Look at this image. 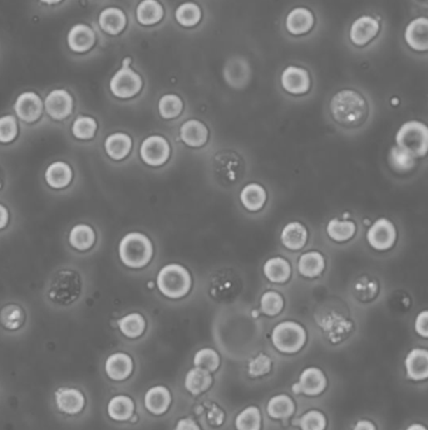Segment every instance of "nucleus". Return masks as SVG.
I'll use <instances>...</instances> for the list:
<instances>
[{
	"mask_svg": "<svg viewBox=\"0 0 428 430\" xmlns=\"http://www.w3.org/2000/svg\"><path fill=\"white\" fill-rule=\"evenodd\" d=\"M331 116L344 126L361 123L368 115V105L361 93L353 90H343L331 101Z\"/></svg>",
	"mask_w": 428,
	"mask_h": 430,
	"instance_id": "obj_1",
	"label": "nucleus"
},
{
	"mask_svg": "<svg viewBox=\"0 0 428 430\" xmlns=\"http://www.w3.org/2000/svg\"><path fill=\"white\" fill-rule=\"evenodd\" d=\"M82 289L83 281L78 272L73 270H62L57 272L50 279L49 300L62 306H68L80 298Z\"/></svg>",
	"mask_w": 428,
	"mask_h": 430,
	"instance_id": "obj_2",
	"label": "nucleus"
},
{
	"mask_svg": "<svg viewBox=\"0 0 428 430\" xmlns=\"http://www.w3.org/2000/svg\"><path fill=\"white\" fill-rule=\"evenodd\" d=\"M120 259L129 268H142L152 258L153 247L150 238L138 232L126 234L118 247Z\"/></svg>",
	"mask_w": 428,
	"mask_h": 430,
	"instance_id": "obj_3",
	"label": "nucleus"
},
{
	"mask_svg": "<svg viewBox=\"0 0 428 430\" xmlns=\"http://www.w3.org/2000/svg\"><path fill=\"white\" fill-rule=\"evenodd\" d=\"M157 287L169 298H181L190 291V273L181 265H165L157 275Z\"/></svg>",
	"mask_w": 428,
	"mask_h": 430,
	"instance_id": "obj_4",
	"label": "nucleus"
},
{
	"mask_svg": "<svg viewBox=\"0 0 428 430\" xmlns=\"http://www.w3.org/2000/svg\"><path fill=\"white\" fill-rule=\"evenodd\" d=\"M398 148H404L415 158H422L427 153L428 129L420 121L404 123L396 134Z\"/></svg>",
	"mask_w": 428,
	"mask_h": 430,
	"instance_id": "obj_5",
	"label": "nucleus"
},
{
	"mask_svg": "<svg viewBox=\"0 0 428 430\" xmlns=\"http://www.w3.org/2000/svg\"><path fill=\"white\" fill-rule=\"evenodd\" d=\"M271 341L280 352L294 354L306 344V330L297 322L284 321L274 327Z\"/></svg>",
	"mask_w": 428,
	"mask_h": 430,
	"instance_id": "obj_6",
	"label": "nucleus"
},
{
	"mask_svg": "<svg viewBox=\"0 0 428 430\" xmlns=\"http://www.w3.org/2000/svg\"><path fill=\"white\" fill-rule=\"evenodd\" d=\"M131 58L127 57L122 62V67L113 74L110 78V92L113 93L118 99H131L135 97L137 93L142 90V78L131 68Z\"/></svg>",
	"mask_w": 428,
	"mask_h": 430,
	"instance_id": "obj_7",
	"label": "nucleus"
},
{
	"mask_svg": "<svg viewBox=\"0 0 428 430\" xmlns=\"http://www.w3.org/2000/svg\"><path fill=\"white\" fill-rule=\"evenodd\" d=\"M170 151L167 140L159 135L148 136L140 148L142 160L150 166L164 165L170 158Z\"/></svg>",
	"mask_w": 428,
	"mask_h": 430,
	"instance_id": "obj_8",
	"label": "nucleus"
},
{
	"mask_svg": "<svg viewBox=\"0 0 428 430\" xmlns=\"http://www.w3.org/2000/svg\"><path fill=\"white\" fill-rule=\"evenodd\" d=\"M396 228L388 219H378L374 221L367 232L368 243L377 251L390 249L396 242Z\"/></svg>",
	"mask_w": 428,
	"mask_h": 430,
	"instance_id": "obj_9",
	"label": "nucleus"
},
{
	"mask_svg": "<svg viewBox=\"0 0 428 430\" xmlns=\"http://www.w3.org/2000/svg\"><path fill=\"white\" fill-rule=\"evenodd\" d=\"M44 107L49 116L62 121L73 112V97L66 90H53L45 97Z\"/></svg>",
	"mask_w": 428,
	"mask_h": 430,
	"instance_id": "obj_10",
	"label": "nucleus"
},
{
	"mask_svg": "<svg viewBox=\"0 0 428 430\" xmlns=\"http://www.w3.org/2000/svg\"><path fill=\"white\" fill-rule=\"evenodd\" d=\"M380 29V22L377 19L371 15H362L359 18L355 19L353 25H350L349 38L355 46L362 47L377 37Z\"/></svg>",
	"mask_w": 428,
	"mask_h": 430,
	"instance_id": "obj_11",
	"label": "nucleus"
},
{
	"mask_svg": "<svg viewBox=\"0 0 428 430\" xmlns=\"http://www.w3.org/2000/svg\"><path fill=\"white\" fill-rule=\"evenodd\" d=\"M282 86L292 95H304L311 88V76L306 68L289 66L283 71Z\"/></svg>",
	"mask_w": 428,
	"mask_h": 430,
	"instance_id": "obj_12",
	"label": "nucleus"
},
{
	"mask_svg": "<svg viewBox=\"0 0 428 430\" xmlns=\"http://www.w3.org/2000/svg\"><path fill=\"white\" fill-rule=\"evenodd\" d=\"M14 110L22 121L28 123H36L39 120V117L42 116L43 104L37 93L24 92L22 93L15 101Z\"/></svg>",
	"mask_w": 428,
	"mask_h": 430,
	"instance_id": "obj_13",
	"label": "nucleus"
},
{
	"mask_svg": "<svg viewBox=\"0 0 428 430\" xmlns=\"http://www.w3.org/2000/svg\"><path fill=\"white\" fill-rule=\"evenodd\" d=\"M404 41L412 50L426 52L428 50V19L418 17L411 20L404 31Z\"/></svg>",
	"mask_w": 428,
	"mask_h": 430,
	"instance_id": "obj_14",
	"label": "nucleus"
},
{
	"mask_svg": "<svg viewBox=\"0 0 428 430\" xmlns=\"http://www.w3.org/2000/svg\"><path fill=\"white\" fill-rule=\"evenodd\" d=\"M224 77L230 86L241 88L246 86L250 78V66L249 62L243 57L235 55L225 63Z\"/></svg>",
	"mask_w": 428,
	"mask_h": 430,
	"instance_id": "obj_15",
	"label": "nucleus"
},
{
	"mask_svg": "<svg viewBox=\"0 0 428 430\" xmlns=\"http://www.w3.org/2000/svg\"><path fill=\"white\" fill-rule=\"evenodd\" d=\"M327 387V379L324 374L317 368L306 369L297 384L293 385L295 394H306V395H318Z\"/></svg>",
	"mask_w": 428,
	"mask_h": 430,
	"instance_id": "obj_16",
	"label": "nucleus"
},
{
	"mask_svg": "<svg viewBox=\"0 0 428 430\" xmlns=\"http://www.w3.org/2000/svg\"><path fill=\"white\" fill-rule=\"evenodd\" d=\"M96 42V33L87 25H76L68 32V47L77 53H85L93 47Z\"/></svg>",
	"mask_w": 428,
	"mask_h": 430,
	"instance_id": "obj_17",
	"label": "nucleus"
},
{
	"mask_svg": "<svg viewBox=\"0 0 428 430\" xmlns=\"http://www.w3.org/2000/svg\"><path fill=\"white\" fill-rule=\"evenodd\" d=\"M314 25V15L308 8H294L285 19L287 32L293 36H301L311 31Z\"/></svg>",
	"mask_w": 428,
	"mask_h": 430,
	"instance_id": "obj_18",
	"label": "nucleus"
},
{
	"mask_svg": "<svg viewBox=\"0 0 428 430\" xmlns=\"http://www.w3.org/2000/svg\"><path fill=\"white\" fill-rule=\"evenodd\" d=\"M104 369L112 380H126L134 371V361L127 354L116 352L107 359Z\"/></svg>",
	"mask_w": 428,
	"mask_h": 430,
	"instance_id": "obj_19",
	"label": "nucleus"
},
{
	"mask_svg": "<svg viewBox=\"0 0 428 430\" xmlns=\"http://www.w3.org/2000/svg\"><path fill=\"white\" fill-rule=\"evenodd\" d=\"M55 403L61 412L66 414H78L85 408V396L77 389L62 387L55 393Z\"/></svg>",
	"mask_w": 428,
	"mask_h": 430,
	"instance_id": "obj_20",
	"label": "nucleus"
},
{
	"mask_svg": "<svg viewBox=\"0 0 428 430\" xmlns=\"http://www.w3.org/2000/svg\"><path fill=\"white\" fill-rule=\"evenodd\" d=\"M98 25L107 34L117 36L126 28L127 18L122 9L110 6L99 13Z\"/></svg>",
	"mask_w": 428,
	"mask_h": 430,
	"instance_id": "obj_21",
	"label": "nucleus"
},
{
	"mask_svg": "<svg viewBox=\"0 0 428 430\" xmlns=\"http://www.w3.org/2000/svg\"><path fill=\"white\" fill-rule=\"evenodd\" d=\"M180 136L187 146L201 148L208 141V127L199 120H189L181 126Z\"/></svg>",
	"mask_w": 428,
	"mask_h": 430,
	"instance_id": "obj_22",
	"label": "nucleus"
},
{
	"mask_svg": "<svg viewBox=\"0 0 428 430\" xmlns=\"http://www.w3.org/2000/svg\"><path fill=\"white\" fill-rule=\"evenodd\" d=\"M407 375L412 380H425L428 376V352L423 349H415L406 357Z\"/></svg>",
	"mask_w": 428,
	"mask_h": 430,
	"instance_id": "obj_23",
	"label": "nucleus"
},
{
	"mask_svg": "<svg viewBox=\"0 0 428 430\" xmlns=\"http://www.w3.org/2000/svg\"><path fill=\"white\" fill-rule=\"evenodd\" d=\"M73 179V172L71 166L63 161H55L45 170V181L50 188L63 189L71 184Z\"/></svg>",
	"mask_w": 428,
	"mask_h": 430,
	"instance_id": "obj_24",
	"label": "nucleus"
},
{
	"mask_svg": "<svg viewBox=\"0 0 428 430\" xmlns=\"http://www.w3.org/2000/svg\"><path fill=\"white\" fill-rule=\"evenodd\" d=\"M171 404V394L165 387H153L145 395L147 410L155 415L167 412Z\"/></svg>",
	"mask_w": 428,
	"mask_h": 430,
	"instance_id": "obj_25",
	"label": "nucleus"
},
{
	"mask_svg": "<svg viewBox=\"0 0 428 430\" xmlns=\"http://www.w3.org/2000/svg\"><path fill=\"white\" fill-rule=\"evenodd\" d=\"M132 148V140L129 135L117 132L108 136L104 141V150L110 159L113 160H123L129 156Z\"/></svg>",
	"mask_w": 428,
	"mask_h": 430,
	"instance_id": "obj_26",
	"label": "nucleus"
},
{
	"mask_svg": "<svg viewBox=\"0 0 428 430\" xmlns=\"http://www.w3.org/2000/svg\"><path fill=\"white\" fill-rule=\"evenodd\" d=\"M164 6L157 0H142L136 9V18L142 25H155L164 18Z\"/></svg>",
	"mask_w": 428,
	"mask_h": 430,
	"instance_id": "obj_27",
	"label": "nucleus"
},
{
	"mask_svg": "<svg viewBox=\"0 0 428 430\" xmlns=\"http://www.w3.org/2000/svg\"><path fill=\"white\" fill-rule=\"evenodd\" d=\"M306 240H308V230L301 223L292 221L283 229L282 242L287 249L299 251L306 246Z\"/></svg>",
	"mask_w": 428,
	"mask_h": 430,
	"instance_id": "obj_28",
	"label": "nucleus"
},
{
	"mask_svg": "<svg viewBox=\"0 0 428 430\" xmlns=\"http://www.w3.org/2000/svg\"><path fill=\"white\" fill-rule=\"evenodd\" d=\"M108 415L117 422H124L132 418L135 414V403L126 395H117L108 403Z\"/></svg>",
	"mask_w": 428,
	"mask_h": 430,
	"instance_id": "obj_29",
	"label": "nucleus"
},
{
	"mask_svg": "<svg viewBox=\"0 0 428 430\" xmlns=\"http://www.w3.org/2000/svg\"><path fill=\"white\" fill-rule=\"evenodd\" d=\"M96 242V233L87 224H77L69 233V243L77 251H88Z\"/></svg>",
	"mask_w": 428,
	"mask_h": 430,
	"instance_id": "obj_30",
	"label": "nucleus"
},
{
	"mask_svg": "<svg viewBox=\"0 0 428 430\" xmlns=\"http://www.w3.org/2000/svg\"><path fill=\"white\" fill-rule=\"evenodd\" d=\"M264 273L266 278L274 283L287 282L292 273V268L287 259L274 257L265 262Z\"/></svg>",
	"mask_w": 428,
	"mask_h": 430,
	"instance_id": "obj_31",
	"label": "nucleus"
},
{
	"mask_svg": "<svg viewBox=\"0 0 428 430\" xmlns=\"http://www.w3.org/2000/svg\"><path fill=\"white\" fill-rule=\"evenodd\" d=\"M240 200L246 209L257 211L263 208L264 204L266 202V193L262 185H246L241 190Z\"/></svg>",
	"mask_w": 428,
	"mask_h": 430,
	"instance_id": "obj_32",
	"label": "nucleus"
},
{
	"mask_svg": "<svg viewBox=\"0 0 428 430\" xmlns=\"http://www.w3.org/2000/svg\"><path fill=\"white\" fill-rule=\"evenodd\" d=\"M324 258L319 252L304 253L300 256L298 262V270L300 275L304 277H318L324 270Z\"/></svg>",
	"mask_w": 428,
	"mask_h": 430,
	"instance_id": "obj_33",
	"label": "nucleus"
},
{
	"mask_svg": "<svg viewBox=\"0 0 428 430\" xmlns=\"http://www.w3.org/2000/svg\"><path fill=\"white\" fill-rule=\"evenodd\" d=\"M213 377L208 374V371L201 369V368H195L190 370L185 379V387L194 395H199L204 391H206L208 387H211Z\"/></svg>",
	"mask_w": 428,
	"mask_h": 430,
	"instance_id": "obj_34",
	"label": "nucleus"
},
{
	"mask_svg": "<svg viewBox=\"0 0 428 430\" xmlns=\"http://www.w3.org/2000/svg\"><path fill=\"white\" fill-rule=\"evenodd\" d=\"M175 18L180 25L185 28H191L200 23L202 18L201 8L194 1H186L178 6L175 12Z\"/></svg>",
	"mask_w": 428,
	"mask_h": 430,
	"instance_id": "obj_35",
	"label": "nucleus"
},
{
	"mask_svg": "<svg viewBox=\"0 0 428 430\" xmlns=\"http://www.w3.org/2000/svg\"><path fill=\"white\" fill-rule=\"evenodd\" d=\"M118 327L126 338H137L141 336L146 328V321L140 314H129L118 320Z\"/></svg>",
	"mask_w": 428,
	"mask_h": 430,
	"instance_id": "obj_36",
	"label": "nucleus"
},
{
	"mask_svg": "<svg viewBox=\"0 0 428 430\" xmlns=\"http://www.w3.org/2000/svg\"><path fill=\"white\" fill-rule=\"evenodd\" d=\"M266 409L271 418L287 419L293 414L295 406L287 395H276L270 399Z\"/></svg>",
	"mask_w": 428,
	"mask_h": 430,
	"instance_id": "obj_37",
	"label": "nucleus"
},
{
	"mask_svg": "<svg viewBox=\"0 0 428 430\" xmlns=\"http://www.w3.org/2000/svg\"><path fill=\"white\" fill-rule=\"evenodd\" d=\"M327 233L336 242H345L355 235V224L350 221L331 219L327 226Z\"/></svg>",
	"mask_w": 428,
	"mask_h": 430,
	"instance_id": "obj_38",
	"label": "nucleus"
},
{
	"mask_svg": "<svg viewBox=\"0 0 428 430\" xmlns=\"http://www.w3.org/2000/svg\"><path fill=\"white\" fill-rule=\"evenodd\" d=\"M0 322L6 330H18L24 324V311L18 305H6L0 311Z\"/></svg>",
	"mask_w": 428,
	"mask_h": 430,
	"instance_id": "obj_39",
	"label": "nucleus"
},
{
	"mask_svg": "<svg viewBox=\"0 0 428 430\" xmlns=\"http://www.w3.org/2000/svg\"><path fill=\"white\" fill-rule=\"evenodd\" d=\"M388 161L391 164L392 169H394L396 172H407L413 169L415 162H416V158L413 155H411L410 153H407L404 148L394 146L390 151Z\"/></svg>",
	"mask_w": 428,
	"mask_h": 430,
	"instance_id": "obj_40",
	"label": "nucleus"
},
{
	"mask_svg": "<svg viewBox=\"0 0 428 430\" xmlns=\"http://www.w3.org/2000/svg\"><path fill=\"white\" fill-rule=\"evenodd\" d=\"M183 109H184V104L178 95L170 93L159 99V112L162 118H166V120L176 118L183 112Z\"/></svg>",
	"mask_w": 428,
	"mask_h": 430,
	"instance_id": "obj_41",
	"label": "nucleus"
},
{
	"mask_svg": "<svg viewBox=\"0 0 428 430\" xmlns=\"http://www.w3.org/2000/svg\"><path fill=\"white\" fill-rule=\"evenodd\" d=\"M238 430H260L262 428V415L255 406H249L240 412L235 420Z\"/></svg>",
	"mask_w": 428,
	"mask_h": 430,
	"instance_id": "obj_42",
	"label": "nucleus"
},
{
	"mask_svg": "<svg viewBox=\"0 0 428 430\" xmlns=\"http://www.w3.org/2000/svg\"><path fill=\"white\" fill-rule=\"evenodd\" d=\"M97 123L90 116H80L74 120L72 134L78 140H91L96 135Z\"/></svg>",
	"mask_w": 428,
	"mask_h": 430,
	"instance_id": "obj_43",
	"label": "nucleus"
},
{
	"mask_svg": "<svg viewBox=\"0 0 428 430\" xmlns=\"http://www.w3.org/2000/svg\"><path fill=\"white\" fill-rule=\"evenodd\" d=\"M194 363L196 368H201L206 371H216L220 365V357L216 351L213 349H202L197 351L194 357Z\"/></svg>",
	"mask_w": 428,
	"mask_h": 430,
	"instance_id": "obj_44",
	"label": "nucleus"
},
{
	"mask_svg": "<svg viewBox=\"0 0 428 430\" xmlns=\"http://www.w3.org/2000/svg\"><path fill=\"white\" fill-rule=\"evenodd\" d=\"M260 307H262L263 314H268V316H276V314H280V311L284 307V300L282 296L276 291H268L262 296Z\"/></svg>",
	"mask_w": 428,
	"mask_h": 430,
	"instance_id": "obj_45",
	"label": "nucleus"
},
{
	"mask_svg": "<svg viewBox=\"0 0 428 430\" xmlns=\"http://www.w3.org/2000/svg\"><path fill=\"white\" fill-rule=\"evenodd\" d=\"M298 423L294 424L299 425L301 430H324L327 426V420L325 417L320 412L317 410H311L306 412L299 420H297Z\"/></svg>",
	"mask_w": 428,
	"mask_h": 430,
	"instance_id": "obj_46",
	"label": "nucleus"
},
{
	"mask_svg": "<svg viewBox=\"0 0 428 430\" xmlns=\"http://www.w3.org/2000/svg\"><path fill=\"white\" fill-rule=\"evenodd\" d=\"M18 135V123L12 115L0 117V142H12Z\"/></svg>",
	"mask_w": 428,
	"mask_h": 430,
	"instance_id": "obj_47",
	"label": "nucleus"
},
{
	"mask_svg": "<svg viewBox=\"0 0 428 430\" xmlns=\"http://www.w3.org/2000/svg\"><path fill=\"white\" fill-rule=\"evenodd\" d=\"M355 291L358 295L357 297H359L362 301H368L378 293V284L368 277H362L358 279V282L355 283Z\"/></svg>",
	"mask_w": 428,
	"mask_h": 430,
	"instance_id": "obj_48",
	"label": "nucleus"
},
{
	"mask_svg": "<svg viewBox=\"0 0 428 430\" xmlns=\"http://www.w3.org/2000/svg\"><path fill=\"white\" fill-rule=\"evenodd\" d=\"M270 368H271V361H270L269 357L262 354L255 359H252L249 363V374L252 377L263 376L269 373Z\"/></svg>",
	"mask_w": 428,
	"mask_h": 430,
	"instance_id": "obj_49",
	"label": "nucleus"
},
{
	"mask_svg": "<svg viewBox=\"0 0 428 430\" xmlns=\"http://www.w3.org/2000/svg\"><path fill=\"white\" fill-rule=\"evenodd\" d=\"M428 312L427 311H423L421 314H418V317L416 319V331L422 336V338H427L428 336Z\"/></svg>",
	"mask_w": 428,
	"mask_h": 430,
	"instance_id": "obj_50",
	"label": "nucleus"
},
{
	"mask_svg": "<svg viewBox=\"0 0 428 430\" xmlns=\"http://www.w3.org/2000/svg\"><path fill=\"white\" fill-rule=\"evenodd\" d=\"M208 420L213 425H221L224 422V412L217 406H213L208 414Z\"/></svg>",
	"mask_w": 428,
	"mask_h": 430,
	"instance_id": "obj_51",
	"label": "nucleus"
},
{
	"mask_svg": "<svg viewBox=\"0 0 428 430\" xmlns=\"http://www.w3.org/2000/svg\"><path fill=\"white\" fill-rule=\"evenodd\" d=\"M175 430H200V426L192 419L185 418L178 422Z\"/></svg>",
	"mask_w": 428,
	"mask_h": 430,
	"instance_id": "obj_52",
	"label": "nucleus"
},
{
	"mask_svg": "<svg viewBox=\"0 0 428 430\" xmlns=\"http://www.w3.org/2000/svg\"><path fill=\"white\" fill-rule=\"evenodd\" d=\"M9 221V213L4 205L0 204V229H4Z\"/></svg>",
	"mask_w": 428,
	"mask_h": 430,
	"instance_id": "obj_53",
	"label": "nucleus"
},
{
	"mask_svg": "<svg viewBox=\"0 0 428 430\" xmlns=\"http://www.w3.org/2000/svg\"><path fill=\"white\" fill-rule=\"evenodd\" d=\"M353 430H376V426L368 420H361L358 422V424L355 425Z\"/></svg>",
	"mask_w": 428,
	"mask_h": 430,
	"instance_id": "obj_54",
	"label": "nucleus"
},
{
	"mask_svg": "<svg viewBox=\"0 0 428 430\" xmlns=\"http://www.w3.org/2000/svg\"><path fill=\"white\" fill-rule=\"evenodd\" d=\"M44 4H48V6H53V4H58L61 3L62 0H41Z\"/></svg>",
	"mask_w": 428,
	"mask_h": 430,
	"instance_id": "obj_55",
	"label": "nucleus"
},
{
	"mask_svg": "<svg viewBox=\"0 0 428 430\" xmlns=\"http://www.w3.org/2000/svg\"><path fill=\"white\" fill-rule=\"evenodd\" d=\"M407 430H427V429H426V428H425L423 425L413 424V425H411L410 428H408V429Z\"/></svg>",
	"mask_w": 428,
	"mask_h": 430,
	"instance_id": "obj_56",
	"label": "nucleus"
},
{
	"mask_svg": "<svg viewBox=\"0 0 428 430\" xmlns=\"http://www.w3.org/2000/svg\"><path fill=\"white\" fill-rule=\"evenodd\" d=\"M132 417H134V418H131V422H132V423H136V422H137V417H136V415H132Z\"/></svg>",
	"mask_w": 428,
	"mask_h": 430,
	"instance_id": "obj_57",
	"label": "nucleus"
}]
</instances>
